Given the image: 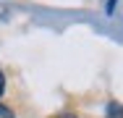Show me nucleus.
<instances>
[{"label":"nucleus","mask_w":123,"mask_h":118,"mask_svg":"<svg viewBox=\"0 0 123 118\" xmlns=\"http://www.w3.org/2000/svg\"><path fill=\"white\" fill-rule=\"evenodd\" d=\"M105 113H107V118H123V105L121 102H110Z\"/></svg>","instance_id":"nucleus-1"},{"label":"nucleus","mask_w":123,"mask_h":118,"mask_svg":"<svg viewBox=\"0 0 123 118\" xmlns=\"http://www.w3.org/2000/svg\"><path fill=\"white\" fill-rule=\"evenodd\" d=\"M0 118H16V116H13V110H11V108L0 105Z\"/></svg>","instance_id":"nucleus-2"},{"label":"nucleus","mask_w":123,"mask_h":118,"mask_svg":"<svg viewBox=\"0 0 123 118\" xmlns=\"http://www.w3.org/2000/svg\"><path fill=\"white\" fill-rule=\"evenodd\" d=\"M58 118H76L74 113H63V116H58Z\"/></svg>","instance_id":"nucleus-5"},{"label":"nucleus","mask_w":123,"mask_h":118,"mask_svg":"<svg viewBox=\"0 0 123 118\" xmlns=\"http://www.w3.org/2000/svg\"><path fill=\"white\" fill-rule=\"evenodd\" d=\"M113 8H115V0H110V3H107V13H113Z\"/></svg>","instance_id":"nucleus-4"},{"label":"nucleus","mask_w":123,"mask_h":118,"mask_svg":"<svg viewBox=\"0 0 123 118\" xmlns=\"http://www.w3.org/2000/svg\"><path fill=\"white\" fill-rule=\"evenodd\" d=\"M3 89H5V76H3V71H0V94H3Z\"/></svg>","instance_id":"nucleus-3"}]
</instances>
